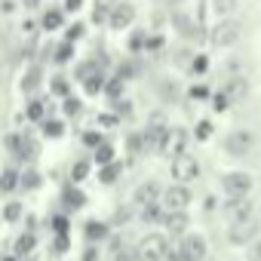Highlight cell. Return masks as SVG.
Here are the masks:
<instances>
[{
    "label": "cell",
    "mask_w": 261,
    "mask_h": 261,
    "mask_svg": "<svg viewBox=\"0 0 261 261\" xmlns=\"http://www.w3.org/2000/svg\"><path fill=\"white\" fill-rule=\"evenodd\" d=\"M80 261H101V249H98V243H89L86 249H83V258Z\"/></svg>",
    "instance_id": "obj_49"
},
{
    "label": "cell",
    "mask_w": 261,
    "mask_h": 261,
    "mask_svg": "<svg viewBox=\"0 0 261 261\" xmlns=\"http://www.w3.org/2000/svg\"><path fill=\"white\" fill-rule=\"evenodd\" d=\"M49 95H56V98H65V95H71V80H68L65 74H56V77H49Z\"/></svg>",
    "instance_id": "obj_31"
},
{
    "label": "cell",
    "mask_w": 261,
    "mask_h": 261,
    "mask_svg": "<svg viewBox=\"0 0 261 261\" xmlns=\"http://www.w3.org/2000/svg\"><path fill=\"white\" fill-rule=\"evenodd\" d=\"M40 86H43V68H40V65H31V68L22 74V80H19V89H22L25 95H34Z\"/></svg>",
    "instance_id": "obj_19"
},
{
    "label": "cell",
    "mask_w": 261,
    "mask_h": 261,
    "mask_svg": "<svg viewBox=\"0 0 261 261\" xmlns=\"http://www.w3.org/2000/svg\"><path fill=\"white\" fill-rule=\"evenodd\" d=\"M188 148V129L185 126H172L169 123V129H166V136H163V142H160V154L163 157H175V154H181Z\"/></svg>",
    "instance_id": "obj_11"
},
{
    "label": "cell",
    "mask_w": 261,
    "mask_h": 261,
    "mask_svg": "<svg viewBox=\"0 0 261 261\" xmlns=\"http://www.w3.org/2000/svg\"><path fill=\"white\" fill-rule=\"evenodd\" d=\"M105 83H108V74H105V68H101V71H95L92 77H86L80 86H83L86 95H101V92H105Z\"/></svg>",
    "instance_id": "obj_25"
},
{
    "label": "cell",
    "mask_w": 261,
    "mask_h": 261,
    "mask_svg": "<svg viewBox=\"0 0 261 261\" xmlns=\"http://www.w3.org/2000/svg\"><path fill=\"white\" fill-rule=\"evenodd\" d=\"M191 203H194V191H191V185L175 181V185L163 188V197H160V206H163V209H188Z\"/></svg>",
    "instance_id": "obj_9"
},
{
    "label": "cell",
    "mask_w": 261,
    "mask_h": 261,
    "mask_svg": "<svg viewBox=\"0 0 261 261\" xmlns=\"http://www.w3.org/2000/svg\"><path fill=\"white\" fill-rule=\"evenodd\" d=\"M188 98H191V101H209V98H212V92H209V86L194 83V86L188 89Z\"/></svg>",
    "instance_id": "obj_41"
},
{
    "label": "cell",
    "mask_w": 261,
    "mask_h": 261,
    "mask_svg": "<svg viewBox=\"0 0 261 261\" xmlns=\"http://www.w3.org/2000/svg\"><path fill=\"white\" fill-rule=\"evenodd\" d=\"M22 31H25V34H34V31H37V25H34V22H25V25H22Z\"/></svg>",
    "instance_id": "obj_51"
},
{
    "label": "cell",
    "mask_w": 261,
    "mask_h": 261,
    "mask_svg": "<svg viewBox=\"0 0 261 261\" xmlns=\"http://www.w3.org/2000/svg\"><path fill=\"white\" fill-rule=\"evenodd\" d=\"M13 191H19V169L4 166L0 169V194H13Z\"/></svg>",
    "instance_id": "obj_24"
},
{
    "label": "cell",
    "mask_w": 261,
    "mask_h": 261,
    "mask_svg": "<svg viewBox=\"0 0 261 261\" xmlns=\"http://www.w3.org/2000/svg\"><path fill=\"white\" fill-rule=\"evenodd\" d=\"M145 43H148V31H136L133 37H129V53H133V56L145 53Z\"/></svg>",
    "instance_id": "obj_39"
},
{
    "label": "cell",
    "mask_w": 261,
    "mask_h": 261,
    "mask_svg": "<svg viewBox=\"0 0 261 261\" xmlns=\"http://www.w3.org/2000/svg\"><path fill=\"white\" fill-rule=\"evenodd\" d=\"M169 237L166 233H160V230H151V233H145L139 243H136V261H166V255H169Z\"/></svg>",
    "instance_id": "obj_2"
},
{
    "label": "cell",
    "mask_w": 261,
    "mask_h": 261,
    "mask_svg": "<svg viewBox=\"0 0 261 261\" xmlns=\"http://www.w3.org/2000/svg\"><path fill=\"white\" fill-rule=\"evenodd\" d=\"M46 117H49L46 98H31V101L25 105V120H31V123H43Z\"/></svg>",
    "instance_id": "obj_22"
},
{
    "label": "cell",
    "mask_w": 261,
    "mask_h": 261,
    "mask_svg": "<svg viewBox=\"0 0 261 261\" xmlns=\"http://www.w3.org/2000/svg\"><path fill=\"white\" fill-rule=\"evenodd\" d=\"M80 111H83V98H77L74 92L62 98V114H65V117H77Z\"/></svg>",
    "instance_id": "obj_35"
},
{
    "label": "cell",
    "mask_w": 261,
    "mask_h": 261,
    "mask_svg": "<svg viewBox=\"0 0 261 261\" xmlns=\"http://www.w3.org/2000/svg\"><path fill=\"white\" fill-rule=\"evenodd\" d=\"M212 129H215V126H212L209 120H200V123H197V133H194L197 142H209V139H212Z\"/></svg>",
    "instance_id": "obj_47"
},
{
    "label": "cell",
    "mask_w": 261,
    "mask_h": 261,
    "mask_svg": "<svg viewBox=\"0 0 261 261\" xmlns=\"http://www.w3.org/2000/svg\"><path fill=\"white\" fill-rule=\"evenodd\" d=\"M160 224H163V233H166V237L178 240V237L188 233V227H191V215H188V209H163Z\"/></svg>",
    "instance_id": "obj_10"
},
{
    "label": "cell",
    "mask_w": 261,
    "mask_h": 261,
    "mask_svg": "<svg viewBox=\"0 0 261 261\" xmlns=\"http://www.w3.org/2000/svg\"><path fill=\"white\" fill-rule=\"evenodd\" d=\"M71 249V237L68 233H53V255H65Z\"/></svg>",
    "instance_id": "obj_42"
},
{
    "label": "cell",
    "mask_w": 261,
    "mask_h": 261,
    "mask_svg": "<svg viewBox=\"0 0 261 261\" xmlns=\"http://www.w3.org/2000/svg\"><path fill=\"white\" fill-rule=\"evenodd\" d=\"M209 255V240L203 237V233H185V237H178V243L175 246H169V255H166V261H203Z\"/></svg>",
    "instance_id": "obj_1"
},
{
    "label": "cell",
    "mask_w": 261,
    "mask_h": 261,
    "mask_svg": "<svg viewBox=\"0 0 261 261\" xmlns=\"http://www.w3.org/2000/svg\"><path fill=\"white\" fill-rule=\"evenodd\" d=\"M83 4L86 0H62V10H65V16H77L83 10Z\"/></svg>",
    "instance_id": "obj_48"
},
{
    "label": "cell",
    "mask_w": 261,
    "mask_h": 261,
    "mask_svg": "<svg viewBox=\"0 0 261 261\" xmlns=\"http://www.w3.org/2000/svg\"><path fill=\"white\" fill-rule=\"evenodd\" d=\"M37 188H43V175H40L34 166L22 169V172H19V191H37Z\"/></svg>",
    "instance_id": "obj_23"
},
{
    "label": "cell",
    "mask_w": 261,
    "mask_h": 261,
    "mask_svg": "<svg viewBox=\"0 0 261 261\" xmlns=\"http://www.w3.org/2000/svg\"><path fill=\"white\" fill-rule=\"evenodd\" d=\"M221 215L227 218V224L249 221V218H255V200L252 197H227L221 206Z\"/></svg>",
    "instance_id": "obj_7"
},
{
    "label": "cell",
    "mask_w": 261,
    "mask_h": 261,
    "mask_svg": "<svg viewBox=\"0 0 261 261\" xmlns=\"http://www.w3.org/2000/svg\"><path fill=\"white\" fill-rule=\"evenodd\" d=\"M123 92H126V80L123 77H108V83H105V95L111 98V101H117V98H123Z\"/></svg>",
    "instance_id": "obj_32"
},
{
    "label": "cell",
    "mask_w": 261,
    "mask_h": 261,
    "mask_svg": "<svg viewBox=\"0 0 261 261\" xmlns=\"http://www.w3.org/2000/svg\"><path fill=\"white\" fill-rule=\"evenodd\" d=\"M95 71H101L98 59H83V62H77V68H74V80H77V83H83V80H86V77H92Z\"/></svg>",
    "instance_id": "obj_29"
},
{
    "label": "cell",
    "mask_w": 261,
    "mask_h": 261,
    "mask_svg": "<svg viewBox=\"0 0 261 261\" xmlns=\"http://www.w3.org/2000/svg\"><path fill=\"white\" fill-rule=\"evenodd\" d=\"M188 71H191V74H206V71H209V59H206V56H200V53H197V56H191Z\"/></svg>",
    "instance_id": "obj_40"
},
{
    "label": "cell",
    "mask_w": 261,
    "mask_h": 261,
    "mask_svg": "<svg viewBox=\"0 0 261 261\" xmlns=\"http://www.w3.org/2000/svg\"><path fill=\"white\" fill-rule=\"evenodd\" d=\"M16 157H22V160L34 163V160L40 157V142H37L31 133H19V148H16Z\"/></svg>",
    "instance_id": "obj_17"
},
{
    "label": "cell",
    "mask_w": 261,
    "mask_h": 261,
    "mask_svg": "<svg viewBox=\"0 0 261 261\" xmlns=\"http://www.w3.org/2000/svg\"><path fill=\"white\" fill-rule=\"evenodd\" d=\"M40 126H43V139H65V120L46 117Z\"/></svg>",
    "instance_id": "obj_30"
},
{
    "label": "cell",
    "mask_w": 261,
    "mask_h": 261,
    "mask_svg": "<svg viewBox=\"0 0 261 261\" xmlns=\"http://www.w3.org/2000/svg\"><path fill=\"white\" fill-rule=\"evenodd\" d=\"M224 154L227 157H237V160H243V157H249L252 151H255V145H258V139H255V133L252 129H243V126H237V129H230V133L224 136Z\"/></svg>",
    "instance_id": "obj_3"
},
{
    "label": "cell",
    "mask_w": 261,
    "mask_h": 261,
    "mask_svg": "<svg viewBox=\"0 0 261 261\" xmlns=\"http://www.w3.org/2000/svg\"><path fill=\"white\" fill-rule=\"evenodd\" d=\"M34 249H37V237H34V230H25V233H19V237L13 240V255H16L19 261L28 258Z\"/></svg>",
    "instance_id": "obj_20"
},
{
    "label": "cell",
    "mask_w": 261,
    "mask_h": 261,
    "mask_svg": "<svg viewBox=\"0 0 261 261\" xmlns=\"http://www.w3.org/2000/svg\"><path fill=\"white\" fill-rule=\"evenodd\" d=\"M160 197H163V185L160 181H154V178H148V181H142L136 191H133V203L142 209V206H157L160 203Z\"/></svg>",
    "instance_id": "obj_14"
},
{
    "label": "cell",
    "mask_w": 261,
    "mask_h": 261,
    "mask_svg": "<svg viewBox=\"0 0 261 261\" xmlns=\"http://www.w3.org/2000/svg\"><path fill=\"white\" fill-rule=\"evenodd\" d=\"M133 22H136V7L129 4V0H120V4L111 7V13H108V28L111 31H126Z\"/></svg>",
    "instance_id": "obj_13"
},
{
    "label": "cell",
    "mask_w": 261,
    "mask_h": 261,
    "mask_svg": "<svg viewBox=\"0 0 261 261\" xmlns=\"http://www.w3.org/2000/svg\"><path fill=\"white\" fill-rule=\"evenodd\" d=\"M246 261H261V233L246 246Z\"/></svg>",
    "instance_id": "obj_46"
},
{
    "label": "cell",
    "mask_w": 261,
    "mask_h": 261,
    "mask_svg": "<svg viewBox=\"0 0 261 261\" xmlns=\"http://www.w3.org/2000/svg\"><path fill=\"white\" fill-rule=\"evenodd\" d=\"M80 142H83V145H86V148L92 151V148H98V145L105 142V136H101V129H86V133H83V139H80Z\"/></svg>",
    "instance_id": "obj_43"
},
{
    "label": "cell",
    "mask_w": 261,
    "mask_h": 261,
    "mask_svg": "<svg viewBox=\"0 0 261 261\" xmlns=\"http://www.w3.org/2000/svg\"><path fill=\"white\" fill-rule=\"evenodd\" d=\"M123 175V166H120V160H114V163H105V166H98V181L101 185H117V178Z\"/></svg>",
    "instance_id": "obj_28"
},
{
    "label": "cell",
    "mask_w": 261,
    "mask_h": 261,
    "mask_svg": "<svg viewBox=\"0 0 261 261\" xmlns=\"http://www.w3.org/2000/svg\"><path fill=\"white\" fill-rule=\"evenodd\" d=\"M89 169H92V160H74V166H71V181L74 185H83L86 178H89Z\"/></svg>",
    "instance_id": "obj_33"
},
{
    "label": "cell",
    "mask_w": 261,
    "mask_h": 261,
    "mask_svg": "<svg viewBox=\"0 0 261 261\" xmlns=\"http://www.w3.org/2000/svg\"><path fill=\"white\" fill-rule=\"evenodd\" d=\"M169 172H172V178L175 181H181V185H191L194 178H200V160L194 157V154H175L172 160H169Z\"/></svg>",
    "instance_id": "obj_5"
},
{
    "label": "cell",
    "mask_w": 261,
    "mask_h": 261,
    "mask_svg": "<svg viewBox=\"0 0 261 261\" xmlns=\"http://www.w3.org/2000/svg\"><path fill=\"white\" fill-rule=\"evenodd\" d=\"M40 28H43V31H62V28H65V10H62V7H49V10L40 16Z\"/></svg>",
    "instance_id": "obj_21"
},
{
    "label": "cell",
    "mask_w": 261,
    "mask_h": 261,
    "mask_svg": "<svg viewBox=\"0 0 261 261\" xmlns=\"http://www.w3.org/2000/svg\"><path fill=\"white\" fill-rule=\"evenodd\" d=\"M108 13H111V7L105 4V0H95L92 4V22L95 25H108Z\"/></svg>",
    "instance_id": "obj_38"
},
{
    "label": "cell",
    "mask_w": 261,
    "mask_h": 261,
    "mask_svg": "<svg viewBox=\"0 0 261 261\" xmlns=\"http://www.w3.org/2000/svg\"><path fill=\"white\" fill-rule=\"evenodd\" d=\"M252 188H255V178L249 172H243V169H233V172L221 175L224 197H252Z\"/></svg>",
    "instance_id": "obj_6"
},
{
    "label": "cell",
    "mask_w": 261,
    "mask_h": 261,
    "mask_svg": "<svg viewBox=\"0 0 261 261\" xmlns=\"http://www.w3.org/2000/svg\"><path fill=\"white\" fill-rule=\"evenodd\" d=\"M221 89H224V95L230 98V105H237V101H243V98L249 95V80H246L243 74H237V77H227Z\"/></svg>",
    "instance_id": "obj_16"
},
{
    "label": "cell",
    "mask_w": 261,
    "mask_h": 261,
    "mask_svg": "<svg viewBox=\"0 0 261 261\" xmlns=\"http://www.w3.org/2000/svg\"><path fill=\"white\" fill-rule=\"evenodd\" d=\"M237 4H240V0H212V10H215L218 19H224V16L237 13Z\"/></svg>",
    "instance_id": "obj_37"
},
{
    "label": "cell",
    "mask_w": 261,
    "mask_h": 261,
    "mask_svg": "<svg viewBox=\"0 0 261 261\" xmlns=\"http://www.w3.org/2000/svg\"><path fill=\"white\" fill-rule=\"evenodd\" d=\"M83 37H86V22H71V25H65V40L80 43Z\"/></svg>",
    "instance_id": "obj_36"
},
{
    "label": "cell",
    "mask_w": 261,
    "mask_h": 261,
    "mask_svg": "<svg viewBox=\"0 0 261 261\" xmlns=\"http://www.w3.org/2000/svg\"><path fill=\"white\" fill-rule=\"evenodd\" d=\"M31 4H37V0H31Z\"/></svg>",
    "instance_id": "obj_53"
},
{
    "label": "cell",
    "mask_w": 261,
    "mask_h": 261,
    "mask_svg": "<svg viewBox=\"0 0 261 261\" xmlns=\"http://www.w3.org/2000/svg\"><path fill=\"white\" fill-rule=\"evenodd\" d=\"M89 203V197H86V191L80 188V185H68L65 191H62V206H65V212H77V209H83Z\"/></svg>",
    "instance_id": "obj_15"
},
{
    "label": "cell",
    "mask_w": 261,
    "mask_h": 261,
    "mask_svg": "<svg viewBox=\"0 0 261 261\" xmlns=\"http://www.w3.org/2000/svg\"><path fill=\"white\" fill-rule=\"evenodd\" d=\"M0 261H19L16 255H4V258H0Z\"/></svg>",
    "instance_id": "obj_52"
},
{
    "label": "cell",
    "mask_w": 261,
    "mask_h": 261,
    "mask_svg": "<svg viewBox=\"0 0 261 261\" xmlns=\"http://www.w3.org/2000/svg\"><path fill=\"white\" fill-rule=\"evenodd\" d=\"M83 237L89 243H105L111 237V224L108 221H98V218H86L83 221Z\"/></svg>",
    "instance_id": "obj_18"
},
{
    "label": "cell",
    "mask_w": 261,
    "mask_h": 261,
    "mask_svg": "<svg viewBox=\"0 0 261 261\" xmlns=\"http://www.w3.org/2000/svg\"><path fill=\"white\" fill-rule=\"evenodd\" d=\"M22 218H25V203H19V200H10V203L4 206V221L16 224V221H22Z\"/></svg>",
    "instance_id": "obj_34"
},
{
    "label": "cell",
    "mask_w": 261,
    "mask_h": 261,
    "mask_svg": "<svg viewBox=\"0 0 261 261\" xmlns=\"http://www.w3.org/2000/svg\"><path fill=\"white\" fill-rule=\"evenodd\" d=\"M114 160H117V148H114L108 139H105L98 148H92V163H95V166H105V163H114Z\"/></svg>",
    "instance_id": "obj_26"
},
{
    "label": "cell",
    "mask_w": 261,
    "mask_h": 261,
    "mask_svg": "<svg viewBox=\"0 0 261 261\" xmlns=\"http://www.w3.org/2000/svg\"><path fill=\"white\" fill-rule=\"evenodd\" d=\"M166 129H169V120H166V114H163V111H154V114L148 117L145 129H142L148 151H160V142H163V136H166Z\"/></svg>",
    "instance_id": "obj_8"
},
{
    "label": "cell",
    "mask_w": 261,
    "mask_h": 261,
    "mask_svg": "<svg viewBox=\"0 0 261 261\" xmlns=\"http://www.w3.org/2000/svg\"><path fill=\"white\" fill-rule=\"evenodd\" d=\"M49 227H53V233H68V230H71V221H68V215L62 212V215H53V218H49Z\"/></svg>",
    "instance_id": "obj_44"
},
{
    "label": "cell",
    "mask_w": 261,
    "mask_h": 261,
    "mask_svg": "<svg viewBox=\"0 0 261 261\" xmlns=\"http://www.w3.org/2000/svg\"><path fill=\"white\" fill-rule=\"evenodd\" d=\"M74 56H77V43H71V40H62L53 49V62L56 65H68V62H74Z\"/></svg>",
    "instance_id": "obj_27"
},
{
    "label": "cell",
    "mask_w": 261,
    "mask_h": 261,
    "mask_svg": "<svg viewBox=\"0 0 261 261\" xmlns=\"http://www.w3.org/2000/svg\"><path fill=\"white\" fill-rule=\"evenodd\" d=\"M163 37L160 34H148V43H145V53H157V49H163Z\"/></svg>",
    "instance_id": "obj_50"
},
{
    "label": "cell",
    "mask_w": 261,
    "mask_h": 261,
    "mask_svg": "<svg viewBox=\"0 0 261 261\" xmlns=\"http://www.w3.org/2000/svg\"><path fill=\"white\" fill-rule=\"evenodd\" d=\"M240 37H243V22H237L233 16L218 19V25H215L212 34H209L212 46H218V49H230V46H237Z\"/></svg>",
    "instance_id": "obj_4"
},
{
    "label": "cell",
    "mask_w": 261,
    "mask_h": 261,
    "mask_svg": "<svg viewBox=\"0 0 261 261\" xmlns=\"http://www.w3.org/2000/svg\"><path fill=\"white\" fill-rule=\"evenodd\" d=\"M258 233H261V224H258V218L237 221V224H230V227H227V243H230V246H249V243H252Z\"/></svg>",
    "instance_id": "obj_12"
},
{
    "label": "cell",
    "mask_w": 261,
    "mask_h": 261,
    "mask_svg": "<svg viewBox=\"0 0 261 261\" xmlns=\"http://www.w3.org/2000/svg\"><path fill=\"white\" fill-rule=\"evenodd\" d=\"M209 101H212V111H227V108H230V98L224 95V89L212 92V98H209Z\"/></svg>",
    "instance_id": "obj_45"
}]
</instances>
